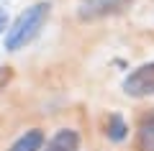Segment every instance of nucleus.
Returning a JSON list of instances; mask_svg holds the SVG:
<instances>
[{"label":"nucleus","instance_id":"2","mask_svg":"<svg viewBox=\"0 0 154 151\" xmlns=\"http://www.w3.org/2000/svg\"><path fill=\"white\" fill-rule=\"evenodd\" d=\"M123 92L131 97H149L154 95V62L141 64L123 80Z\"/></svg>","mask_w":154,"mask_h":151},{"label":"nucleus","instance_id":"8","mask_svg":"<svg viewBox=\"0 0 154 151\" xmlns=\"http://www.w3.org/2000/svg\"><path fill=\"white\" fill-rule=\"evenodd\" d=\"M5 26H8V18H5V11H0V33L5 31Z\"/></svg>","mask_w":154,"mask_h":151},{"label":"nucleus","instance_id":"1","mask_svg":"<svg viewBox=\"0 0 154 151\" xmlns=\"http://www.w3.org/2000/svg\"><path fill=\"white\" fill-rule=\"evenodd\" d=\"M49 11H51L49 3H36V5L26 8V11L13 21V26L8 28V33H5V49L8 51H18V49H23L26 44H31L33 38L38 36V31L46 26Z\"/></svg>","mask_w":154,"mask_h":151},{"label":"nucleus","instance_id":"5","mask_svg":"<svg viewBox=\"0 0 154 151\" xmlns=\"http://www.w3.org/2000/svg\"><path fill=\"white\" fill-rule=\"evenodd\" d=\"M136 149L139 151H154V113L141 120L136 131Z\"/></svg>","mask_w":154,"mask_h":151},{"label":"nucleus","instance_id":"6","mask_svg":"<svg viewBox=\"0 0 154 151\" xmlns=\"http://www.w3.org/2000/svg\"><path fill=\"white\" fill-rule=\"evenodd\" d=\"M41 149H44V133L33 128V131H26L8 151H41Z\"/></svg>","mask_w":154,"mask_h":151},{"label":"nucleus","instance_id":"4","mask_svg":"<svg viewBox=\"0 0 154 151\" xmlns=\"http://www.w3.org/2000/svg\"><path fill=\"white\" fill-rule=\"evenodd\" d=\"M77 143H80V136H77L75 131L64 128V131H59V133L46 143V149H41V151H77Z\"/></svg>","mask_w":154,"mask_h":151},{"label":"nucleus","instance_id":"7","mask_svg":"<svg viewBox=\"0 0 154 151\" xmlns=\"http://www.w3.org/2000/svg\"><path fill=\"white\" fill-rule=\"evenodd\" d=\"M126 131H128V125L121 115H110L108 123H105V133H108L110 141H123L126 138Z\"/></svg>","mask_w":154,"mask_h":151},{"label":"nucleus","instance_id":"3","mask_svg":"<svg viewBox=\"0 0 154 151\" xmlns=\"http://www.w3.org/2000/svg\"><path fill=\"white\" fill-rule=\"evenodd\" d=\"M128 5H131V0H80L77 16L82 21H98L105 16H116Z\"/></svg>","mask_w":154,"mask_h":151}]
</instances>
